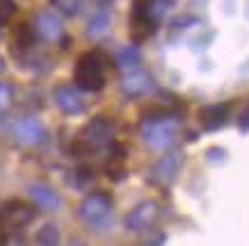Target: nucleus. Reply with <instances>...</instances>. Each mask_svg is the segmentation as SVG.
Segmentation results:
<instances>
[{
  "label": "nucleus",
  "mask_w": 249,
  "mask_h": 246,
  "mask_svg": "<svg viewBox=\"0 0 249 246\" xmlns=\"http://www.w3.org/2000/svg\"><path fill=\"white\" fill-rule=\"evenodd\" d=\"M112 208H114L112 196L107 194V192L96 189V192H89V194L80 201L78 214L89 226H103V224H107V219L112 214Z\"/></svg>",
  "instance_id": "2"
},
{
  "label": "nucleus",
  "mask_w": 249,
  "mask_h": 246,
  "mask_svg": "<svg viewBox=\"0 0 249 246\" xmlns=\"http://www.w3.org/2000/svg\"><path fill=\"white\" fill-rule=\"evenodd\" d=\"M55 103L64 114L69 116H76V114L85 112V98L83 91L71 87V84H64V87H57L55 89Z\"/></svg>",
  "instance_id": "12"
},
{
  "label": "nucleus",
  "mask_w": 249,
  "mask_h": 246,
  "mask_svg": "<svg viewBox=\"0 0 249 246\" xmlns=\"http://www.w3.org/2000/svg\"><path fill=\"white\" fill-rule=\"evenodd\" d=\"M110 25H112V18H110V12H96V14L89 18V23H87V34L94 39H101L103 34H107L110 32Z\"/></svg>",
  "instance_id": "15"
},
{
  "label": "nucleus",
  "mask_w": 249,
  "mask_h": 246,
  "mask_svg": "<svg viewBox=\"0 0 249 246\" xmlns=\"http://www.w3.org/2000/svg\"><path fill=\"white\" fill-rule=\"evenodd\" d=\"M35 32H37L39 39H44L48 44H55L64 39V25H62V18L55 12L46 9V12H39L37 18H35Z\"/></svg>",
  "instance_id": "9"
},
{
  "label": "nucleus",
  "mask_w": 249,
  "mask_h": 246,
  "mask_svg": "<svg viewBox=\"0 0 249 246\" xmlns=\"http://www.w3.org/2000/svg\"><path fill=\"white\" fill-rule=\"evenodd\" d=\"M158 214H160L158 203L156 201H142L140 205H135V208L126 214L124 226H126L130 232H144V230H149V228L156 226Z\"/></svg>",
  "instance_id": "6"
},
{
  "label": "nucleus",
  "mask_w": 249,
  "mask_h": 246,
  "mask_svg": "<svg viewBox=\"0 0 249 246\" xmlns=\"http://www.w3.org/2000/svg\"><path fill=\"white\" fill-rule=\"evenodd\" d=\"M53 5L60 9L62 14L73 16L78 9H80V0H53Z\"/></svg>",
  "instance_id": "19"
},
{
  "label": "nucleus",
  "mask_w": 249,
  "mask_h": 246,
  "mask_svg": "<svg viewBox=\"0 0 249 246\" xmlns=\"http://www.w3.org/2000/svg\"><path fill=\"white\" fill-rule=\"evenodd\" d=\"M94 2H96V5H107L110 0H94Z\"/></svg>",
  "instance_id": "23"
},
{
  "label": "nucleus",
  "mask_w": 249,
  "mask_h": 246,
  "mask_svg": "<svg viewBox=\"0 0 249 246\" xmlns=\"http://www.w3.org/2000/svg\"><path fill=\"white\" fill-rule=\"evenodd\" d=\"M119 89L130 98L144 96V94H149V91L153 89V78H151V73L135 68V71H128V73L121 78Z\"/></svg>",
  "instance_id": "10"
},
{
  "label": "nucleus",
  "mask_w": 249,
  "mask_h": 246,
  "mask_svg": "<svg viewBox=\"0 0 249 246\" xmlns=\"http://www.w3.org/2000/svg\"><path fill=\"white\" fill-rule=\"evenodd\" d=\"M14 0H0V25H5V23L12 18V14H14Z\"/></svg>",
  "instance_id": "20"
},
{
  "label": "nucleus",
  "mask_w": 249,
  "mask_h": 246,
  "mask_svg": "<svg viewBox=\"0 0 249 246\" xmlns=\"http://www.w3.org/2000/svg\"><path fill=\"white\" fill-rule=\"evenodd\" d=\"M73 78L83 91H101L106 87V55H101L98 50L80 55Z\"/></svg>",
  "instance_id": "1"
},
{
  "label": "nucleus",
  "mask_w": 249,
  "mask_h": 246,
  "mask_svg": "<svg viewBox=\"0 0 249 246\" xmlns=\"http://www.w3.org/2000/svg\"><path fill=\"white\" fill-rule=\"evenodd\" d=\"M2 68H5V62H2V57H0V71H2Z\"/></svg>",
  "instance_id": "24"
},
{
  "label": "nucleus",
  "mask_w": 249,
  "mask_h": 246,
  "mask_svg": "<svg viewBox=\"0 0 249 246\" xmlns=\"http://www.w3.org/2000/svg\"><path fill=\"white\" fill-rule=\"evenodd\" d=\"M28 196L30 201L41 210H48V212H55V210L62 208V196L57 194V189H53L46 182H32L28 187Z\"/></svg>",
  "instance_id": "11"
},
{
  "label": "nucleus",
  "mask_w": 249,
  "mask_h": 246,
  "mask_svg": "<svg viewBox=\"0 0 249 246\" xmlns=\"http://www.w3.org/2000/svg\"><path fill=\"white\" fill-rule=\"evenodd\" d=\"M229 112H231V105H229V103L211 105V107L201 110V114H199L201 126H204L206 130H217V128H222L224 123H227Z\"/></svg>",
  "instance_id": "13"
},
{
  "label": "nucleus",
  "mask_w": 249,
  "mask_h": 246,
  "mask_svg": "<svg viewBox=\"0 0 249 246\" xmlns=\"http://www.w3.org/2000/svg\"><path fill=\"white\" fill-rule=\"evenodd\" d=\"M114 137V123L107 116H96L91 119L83 130V142L89 148H106L112 144Z\"/></svg>",
  "instance_id": "7"
},
{
  "label": "nucleus",
  "mask_w": 249,
  "mask_h": 246,
  "mask_svg": "<svg viewBox=\"0 0 249 246\" xmlns=\"http://www.w3.org/2000/svg\"><path fill=\"white\" fill-rule=\"evenodd\" d=\"M12 137H14L21 146L32 148V146H41V144L46 142L48 132H46V126L39 119H35V116H23V119L14 121Z\"/></svg>",
  "instance_id": "5"
},
{
  "label": "nucleus",
  "mask_w": 249,
  "mask_h": 246,
  "mask_svg": "<svg viewBox=\"0 0 249 246\" xmlns=\"http://www.w3.org/2000/svg\"><path fill=\"white\" fill-rule=\"evenodd\" d=\"M176 121L174 116H158V119H144L142 123V139L153 150H162L174 142L176 137Z\"/></svg>",
  "instance_id": "3"
},
{
  "label": "nucleus",
  "mask_w": 249,
  "mask_h": 246,
  "mask_svg": "<svg viewBox=\"0 0 249 246\" xmlns=\"http://www.w3.org/2000/svg\"><path fill=\"white\" fill-rule=\"evenodd\" d=\"M114 62H117V66L124 68V71H135V68L140 66V62H142L140 48H137V46H124V48L117 50Z\"/></svg>",
  "instance_id": "14"
},
{
  "label": "nucleus",
  "mask_w": 249,
  "mask_h": 246,
  "mask_svg": "<svg viewBox=\"0 0 249 246\" xmlns=\"http://www.w3.org/2000/svg\"><path fill=\"white\" fill-rule=\"evenodd\" d=\"M5 244H7V230L0 226V246H5Z\"/></svg>",
  "instance_id": "22"
},
{
  "label": "nucleus",
  "mask_w": 249,
  "mask_h": 246,
  "mask_svg": "<svg viewBox=\"0 0 249 246\" xmlns=\"http://www.w3.org/2000/svg\"><path fill=\"white\" fill-rule=\"evenodd\" d=\"M14 103V87L9 82H0V112L9 110Z\"/></svg>",
  "instance_id": "18"
},
{
  "label": "nucleus",
  "mask_w": 249,
  "mask_h": 246,
  "mask_svg": "<svg viewBox=\"0 0 249 246\" xmlns=\"http://www.w3.org/2000/svg\"><path fill=\"white\" fill-rule=\"evenodd\" d=\"M32 216H35V210L30 205H25L21 201H12L7 205H2V210H0V226L5 230H16V228H23L25 224H30Z\"/></svg>",
  "instance_id": "8"
},
{
  "label": "nucleus",
  "mask_w": 249,
  "mask_h": 246,
  "mask_svg": "<svg viewBox=\"0 0 249 246\" xmlns=\"http://www.w3.org/2000/svg\"><path fill=\"white\" fill-rule=\"evenodd\" d=\"M238 128H240V132H249V105L238 116Z\"/></svg>",
  "instance_id": "21"
},
{
  "label": "nucleus",
  "mask_w": 249,
  "mask_h": 246,
  "mask_svg": "<svg viewBox=\"0 0 249 246\" xmlns=\"http://www.w3.org/2000/svg\"><path fill=\"white\" fill-rule=\"evenodd\" d=\"M37 244L39 246H60V230L55 224L41 226V230L37 232Z\"/></svg>",
  "instance_id": "16"
},
{
  "label": "nucleus",
  "mask_w": 249,
  "mask_h": 246,
  "mask_svg": "<svg viewBox=\"0 0 249 246\" xmlns=\"http://www.w3.org/2000/svg\"><path fill=\"white\" fill-rule=\"evenodd\" d=\"M35 34H37V32H35V28H30L28 23H21V25L16 28L14 39H16V44L21 46L23 50H28V48L32 46V41H35Z\"/></svg>",
  "instance_id": "17"
},
{
  "label": "nucleus",
  "mask_w": 249,
  "mask_h": 246,
  "mask_svg": "<svg viewBox=\"0 0 249 246\" xmlns=\"http://www.w3.org/2000/svg\"><path fill=\"white\" fill-rule=\"evenodd\" d=\"M183 162H185V155H183L178 148H172L162 153V155L151 164V171H149V178L151 182L160 187H169L176 180L178 171L183 169Z\"/></svg>",
  "instance_id": "4"
}]
</instances>
